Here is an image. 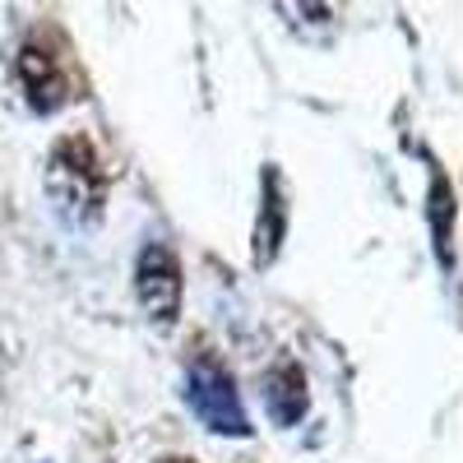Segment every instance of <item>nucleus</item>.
I'll return each instance as SVG.
<instances>
[{
    "label": "nucleus",
    "instance_id": "f257e3e1",
    "mask_svg": "<svg viewBox=\"0 0 463 463\" xmlns=\"http://www.w3.org/2000/svg\"><path fill=\"white\" fill-rule=\"evenodd\" d=\"M14 84L33 116H56L61 107L80 102L89 93L80 52H74L70 33L56 19H37L14 52Z\"/></svg>",
    "mask_w": 463,
    "mask_h": 463
},
{
    "label": "nucleus",
    "instance_id": "7ed1b4c3",
    "mask_svg": "<svg viewBox=\"0 0 463 463\" xmlns=\"http://www.w3.org/2000/svg\"><path fill=\"white\" fill-rule=\"evenodd\" d=\"M185 403L204 421V431H213V436H250V417H246L237 380H232L222 357L209 353V347H195L190 362H185Z\"/></svg>",
    "mask_w": 463,
    "mask_h": 463
},
{
    "label": "nucleus",
    "instance_id": "6e6552de",
    "mask_svg": "<svg viewBox=\"0 0 463 463\" xmlns=\"http://www.w3.org/2000/svg\"><path fill=\"white\" fill-rule=\"evenodd\" d=\"M153 463H195L190 454H163V458H153Z\"/></svg>",
    "mask_w": 463,
    "mask_h": 463
},
{
    "label": "nucleus",
    "instance_id": "423d86ee",
    "mask_svg": "<svg viewBox=\"0 0 463 463\" xmlns=\"http://www.w3.org/2000/svg\"><path fill=\"white\" fill-rule=\"evenodd\" d=\"M283 232H288V204H283V176L279 167L264 172V213L255 222V264H269L283 246Z\"/></svg>",
    "mask_w": 463,
    "mask_h": 463
},
{
    "label": "nucleus",
    "instance_id": "0eeeda50",
    "mask_svg": "<svg viewBox=\"0 0 463 463\" xmlns=\"http://www.w3.org/2000/svg\"><path fill=\"white\" fill-rule=\"evenodd\" d=\"M431 232H436V255L454 274V185L440 167H431Z\"/></svg>",
    "mask_w": 463,
    "mask_h": 463
},
{
    "label": "nucleus",
    "instance_id": "f03ea898",
    "mask_svg": "<svg viewBox=\"0 0 463 463\" xmlns=\"http://www.w3.org/2000/svg\"><path fill=\"white\" fill-rule=\"evenodd\" d=\"M43 185H47V200L52 209L74 222V227H89L102 218L107 209V163L89 135H61L52 148H47V172H43Z\"/></svg>",
    "mask_w": 463,
    "mask_h": 463
},
{
    "label": "nucleus",
    "instance_id": "20e7f679",
    "mask_svg": "<svg viewBox=\"0 0 463 463\" xmlns=\"http://www.w3.org/2000/svg\"><path fill=\"white\" fill-rule=\"evenodd\" d=\"M135 297L158 325H176V316H181V260L167 241H148L139 250V260H135Z\"/></svg>",
    "mask_w": 463,
    "mask_h": 463
},
{
    "label": "nucleus",
    "instance_id": "39448f33",
    "mask_svg": "<svg viewBox=\"0 0 463 463\" xmlns=\"http://www.w3.org/2000/svg\"><path fill=\"white\" fill-rule=\"evenodd\" d=\"M260 399H264V412H269V421H274V427H297V421L306 417V403H311L301 366L288 362V357L274 362V366L264 371V390H260Z\"/></svg>",
    "mask_w": 463,
    "mask_h": 463
}]
</instances>
